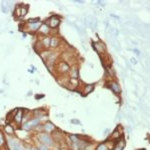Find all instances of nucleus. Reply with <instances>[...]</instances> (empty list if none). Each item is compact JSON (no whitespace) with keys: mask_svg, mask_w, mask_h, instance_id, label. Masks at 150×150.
Listing matches in <instances>:
<instances>
[{"mask_svg":"<svg viewBox=\"0 0 150 150\" xmlns=\"http://www.w3.org/2000/svg\"><path fill=\"white\" fill-rule=\"evenodd\" d=\"M38 139L42 144H44L46 146H52L54 144L53 143L54 141H53L51 135L48 134V133H39L38 134Z\"/></svg>","mask_w":150,"mask_h":150,"instance_id":"obj_1","label":"nucleus"},{"mask_svg":"<svg viewBox=\"0 0 150 150\" xmlns=\"http://www.w3.org/2000/svg\"><path fill=\"white\" fill-rule=\"evenodd\" d=\"M39 123H40V118H31L23 124L22 127L25 130H30V129L35 128L37 125H39Z\"/></svg>","mask_w":150,"mask_h":150,"instance_id":"obj_2","label":"nucleus"},{"mask_svg":"<svg viewBox=\"0 0 150 150\" xmlns=\"http://www.w3.org/2000/svg\"><path fill=\"white\" fill-rule=\"evenodd\" d=\"M8 145H9V148L11 150H25V148L14 138H9L8 139Z\"/></svg>","mask_w":150,"mask_h":150,"instance_id":"obj_3","label":"nucleus"},{"mask_svg":"<svg viewBox=\"0 0 150 150\" xmlns=\"http://www.w3.org/2000/svg\"><path fill=\"white\" fill-rule=\"evenodd\" d=\"M93 45V48L97 51L98 54H100V55H102L103 53L106 51V45H105L104 42H102V41H97V42H93L92 43Z\"/></svg>","mask_w":150,"mask_h":150,"instance_id":"obj_4","label":"nucleus"},{"mask_svg":"<svg viewBox=\"0 0 150 150\" xmlns=\"http://www.w3.org/2000/svg\"><path fill=\"white\" fill-rule=\"evenodd\" d=\"M48 26L50 27V28H56V27H58L60 24V18L58 16H56V15H52L50 18H49V20H48Z\"/></svg>","mask_w":150,"mask_h":150,"instance_id":"obj_5","label":"nucleus"},{"mask_svg":"<svg viewBox=\"0 0 150 150\" xmlns=\"http://www.w3.org/2000/svg\"><path fill=\"white\" fill-rule=\"evenodd\" d=\"M57 68H58V71H59L60 73H62V74H66V73H68L70 71V66L68 65L65 61L60 62L59 64H58V66H57Z\"/></svg>","mask_w":150,"mask_h":150,"instance_id":"obj_6","label":"nucleus"},{"mask_svg":"<svg viewBox=\"0 0 150 150\" xmlns=\"http://www.w3.org/2000/svg\"><path fill=\"white\" fill-rule=\"evenodd\" d=\"M42 25V22H37V23H26V29L30 31V32H35L38 31L39 27Z\"/></svg>","mask_w":150,"mask_h":150,"instance_id":"obj_7","label":"nucleus"},{"mask_svg":"<svg viewBox=\"0 0 150 150\" xmlns=\"http://www.w3.org/2000/svg\"><path fill=\"white\" fill-rule=\"evenodd\" d=\"M23 115H24V112H23L22 109H17V112L15 114L14 116V121L17 123V124H21L23 120Z\"/></svg>","mask_w":150,"mask_h":150,"instance_id":"obj_8","label":"nucleus"},{"mask_svg":"<svg viewBox=\"0 0 150 150\" xmlns=\"http://www.w3.org/2000/svg\"><path fill=\"white\" fill-rule=\"evenodd\" d=\"M38 32L40 33V34H42V35H47L49 32H50V27L48 26V24L47 23H42V25L39 27V29H38Z\"/></svg>","mask_w":150,"mask_h":150,"instance_id":"obj_9","label":"nucleus"},{"mask_svg":"<svg viewBox=\"0 0 150 150\" xmlns=\"http://www.w3.org/2000/svg\"><path fill=\"white\" fill-rule=\"evenodd\" d=\"M55 129H56L55 126L53 125L51 122H49V121H47L44 125H43V130H45V131H46V133H48V134L52 133Z\"/></svg>","mask_w":150,"mask_h":150,"instance_id":"obj_10","label":"nucleus"},{"mask_svg":"<svg viewBox=\"0 0 150 150\" xmlns=\"http://www.w3.org/2000/svg\"><path fill=\"white\" fill-rule=\"evenodd\" d=\"M109 86H110V88H111V90H112L114 93L119 94L120 92H121V87H120V85L116 82V81H112V82H110L109 83Z\"/></svg>","mask_w":150,"mask_h":150,"instance_id":"obj_11","label":"nucleus"},{"mask_svg":"<svg viewBox=\"0 0 150 150\" xmlns=\"http://www.w3.org/2000/svg\"><path fill=\"white\" fill-rule=\"evenodd\" d=\"M121 137H122V132L119 130V128L117 127L114 131H113V133L111 134L110 139H112V140H117V141H118Z\"/></svg>","mask_w":150,"mask_h":150,"instance_id":"obj_12","label":"nucleus"},{"mask_svg":"<svg viewBox=\"0 0 150 150\" xmlns=\"http://www.w3.org/2000/svg\"><path fill=\"white\" fill-rule=\"evenodd\" d=\"M125 147V140H123V139H121L118 142L115 143V145H114V147L112 148V150H123V148Z\"/></svg>","mask_w":150,"mask_h":150,"instance_id":"obj_13","label":"nucleus"},{"mask_svg":"<svg viewBox=\"0 0 150 150\" xmlns=\"http://www.w3.org/2000/svg\"><path fill=\"white\" fill-rule=\"evenodd\" d=\"M59 46V38L56 36H53L50 38V47L52 48H57Z\"/></svg>","mask_w":150,"mask_h":150,"instance_id":"obj_14","label":"nucleus"},{"mask_svg":"<svg viewBox=\"0 0 150 150\" xmlns=\"http://www.w3.org/2000/svg\"><path fill=\"white\" fill-rule=\"evenodd\" d=\"M93 89H94V85H93V84H88V85H85V86H84V88H83L82 93L84 94V95H87V94L91 93V92L93 91Z\"/></svg>","mask_w":150,"mask_h":150,"instance_id":"obj_15","label":"nucleus"},{"mask_svg":"<svg viewBox=\"0 0 150 150\" xmlns=\"http://www.w3.org/2000/svg\"><path fill=\"white\" fill-rule=\"evenodd\" d=\"M41 43H42V46L44 49H48V47H50V37H44L42 40H41Z\"/></svg>","mask_w":150,"mask_h":150,"instance_id":"obj_16","label":"nucleus"},{"mask_svg":"<svg viewBox=\"0 0 150 150\" xmlns=\"http://www.w3.org/2000/svg\"><path fill=\"white\" fill-rule=\"evenodd\" d=\"M4 130H5V132L9 135L14 134V128H13L12 125H10V124H7V125L4 127Z\"/></svg>","mask_w":150,"mask_h":150,"instance_id":"obj_17","label":"nucleus"},{"mask_svg":"<svg viewBox=\"0 0 150 150\" xmlns=\"http://www.w3.org/2000/svg\"><path fill=\"white\" fill-rule=\"evenodd\" d=\"M16 112H17V109H14L13 111H11V112L8 113L7 118H6L7 122H10V121H12V120L14 119V116H15V114H16Z\"/></svg>","mask_w":150,"mask_h":150,"instance_id":"obj_18","label":"nucleus"},{"mask_svg":"<svg viewBox=\"0 0 150 150\" xmlns=\"http://www.w3.org/2000/svg\"><path fill=\"white\" fill-rule=\"evenodd\" d=\"M28 12V6H20V17L25 16Z\"/></svg>","mask_w":150,"mask_h":150,"instance_id":"obj_19","label":"nucleus"},{"mask_svg":"<svg viewBox=\"0 0 150 150\" xmlns=\"http://www.w3.org/2000/svg\"><path fill=\"white\" fill-rule=\"evenodd\" d=\"M69 83H71L75 88H76L78 86V84H79V80H78V78H70L69 79Z\"/></svg>","mask_w":150,"mask_h":150,"instance_id":"obj_20","label":"nucleus"},{"mask_svg":"<svg viewBox=\"0 0 150 150\" xmlns=\"http://www.w3.org/2000/svg\"><path fill=\"white\" fill-rule=\"evenodd\" d=\"M96 150H109V148L107 147V145L105 143H100L96 147Z\"/></svg>","mask_w":150,"mask_h":150,"instance_id":"obj_21","label":"nucleus"},{"mask_svg":"<svg viewBox=\"0 0 150 150\" xmlns=\"http://www.w3.org/2000/svg\"><path fill=\"white\" fill-rule=\"evenodd\" d=\"M5 145V138H4V135L2 134V131L0 130V147Z\"/></svg>","mask_w":150,"mask_h":150,"instance_id":"obj_22","label":"nucleus"},{"mask_svg":"<svg viewBox=\"0 0 150 150\" xmlns=\"http://www.w3.org/2000/svg\"><path fill=\"white\" fill-rule=\"evenodd\" d=\"M37 148L39 150H50L49 148H48V146H46V145L42 144V143H38Z\"/></svg>","mask_w":150,"mask_h":150,"instance_id":"obj_23","label":"nucleus"},{"mask_svg":"<svg viewBox=\"0 0 150 150\" xmlns=\"http://www.w3.org/2000/svg\"><path fill=\"white\" fill-rule=\"evenodd\" d=\"M37 22H40V19L39 18H34V19H29L27 23H37Z\"/></svg>","mask_w":150,"mask_h":150,"instance_id":"obj_24","label":"nucleus"},{"mask_svg":"<svg viewBox=\"0 0 150 150\" xmlns=\"http://www.w3.org/2000/svg\"><path fill=\"white\" fill-rule=\"evenodd\" d=\"M131 63H132L133 65H135V64H137V60L135 59V58H131Z\"/></svg>","mask_w":150,"mask_h":150,"instance_id":"obj_25","label":"nucleus"},{"mask_svg":"<svg viewBox=\"0 0 150 150\" xmlns=\"http://www.w3.org/2000/svg\"><path fill=\"white\" fill-rule=\"evenodd\" d=\"M71 122H72V123H75V124H79V123H80L78 120H71Z\"/></svg>","mask_w":150,"mask_h":150,"instance_id":"obj_26","label":"nucleus"},{"mask_svg":"<svg viewBox=\"0 0 150 150\" xmlns=\"http://www.w3.org/2000/svg\"><path fill=\"white\" fill-rule=\"evenodd\" d=\"M44 97V95H36V96H35V98H36V99H39V98H43Z\"/></svg>","mask_w":150,"mask_h":150,"instance_id":"obj_27","label":"nucleus"},{"mask_svg":"<svg viewBox=\"0 0 150 150\" xmlns=\"http://www.w3.org/2000/svg\"><path fill=\"white\" fill-rule=\"evenodd\" d=\"M30 150H39L37 148V147H34V146H33V147H31V148H30Z\"/></svg>","mask_w":150,"mask_h":150,"instance_id":"obj_28","label":"nucleus"},{"mask_svg":"<svg viewBox=\"0 0 150 150\" xmlns=\"http://www.w3.org/2000/svg\"><path fill=\"white\" fill-rule=\"evenodd\" d=\"M138 150H145V149H138Z\"/></svg>","mask_w":150,"mask_h":150,"instance_id":"obj_29","label":"nucleus"}]
</instances>
